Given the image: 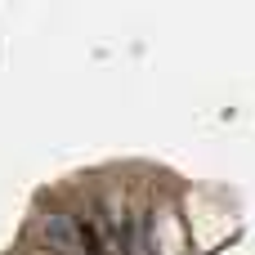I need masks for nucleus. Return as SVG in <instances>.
I'll return each instance as SVG.
<instances>
[{"label":"nucleus","mask_w":255,"mask_h":255,"mask_svg":"<svg viewBox=\"0 0 255 255\" xmlns=\"http://www.w3.org/2000/svg\"><path fill=\"white\" fill-rule=\"evenodd\" d=\"M40 238H45V247L58 255H76V224L67 220V215H45V224H40Z\"/></svg>","instance_id":"f257e3e1"},{"label":"nucleus","mask_w":255,"mask_h":255,"mask_svg":"<svg viewBox=\"0 0 255 255\" xmlns=\"http://www.w3.org/2000/svg\"><path fill=\"white\" fill-rule=\"evenodd\" d=\"M76 251H85V255H108V251H103L99 229H94L90 220H76Z\"/></svg>","instance_id":"f03ea898"},{"label":"nucleus","mask_w":255,"mask_h":255,"mask_svg":"<svg viewBox=\"0 0 255 255\" xmlns=\"http://www.w3.org/2000/svg\"><path fill=\"white\" fill-rule=\"evenodd\" d=\"M112 247H117V255H134V224L130 220L112 224Z\"/></svg>","instance_id":"7ed1b4c3"}]
</instances>
